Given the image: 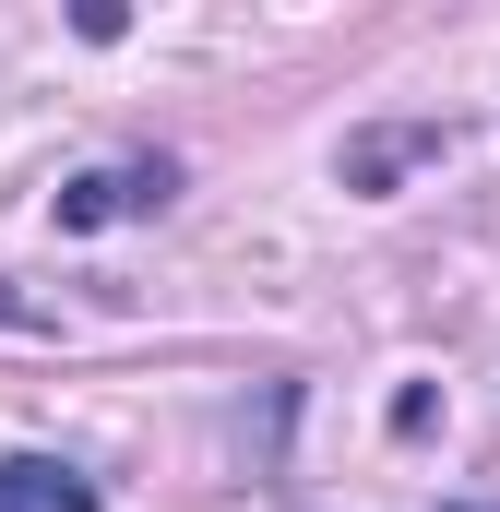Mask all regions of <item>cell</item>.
<instances>
[{
	"label": "cell",
	"instance_id": "cell-1",
	"mask_svg": "<svg viewBox=\"0 0 500 512\" xmlns=\"http://www.w3.org/2000/svg\"><path fill=\"white\" fill-rule=\"evenodd\" d=\"M179 179H167V155H131V167H84L72 191H60V227H120V215H155Z\"/></svg>",
	"mask_w": 500,
	"mask_h": 512
},
{
	"label": "cell",
	"instance_id": "cell-2",
	"mask_svg": "<svg viewBox=\"0 0 500 512\" xmlns=\"http://www.w3.org/2000/svg\"><path fill=\"white\" fill-rule=\"evenodd\" d=\"M0 512H96V477L60 453H12L0 465Z\"/></svg>",
	"mask_w": 500,
	"mask_h": 512
}]
</instances>
